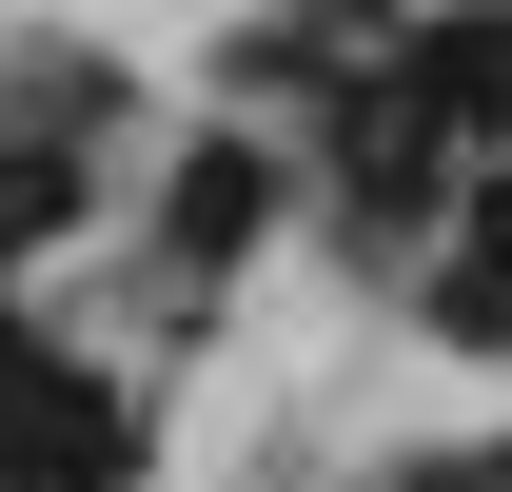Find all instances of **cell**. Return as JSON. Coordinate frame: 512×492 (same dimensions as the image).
I'll list each match as a JSON object with an SVG mask.
<instances>
[{
	"label": "cell",
	"instance_id": "2",
	"mask_svg": "<svg viewBox=\"0 0 512 492\" xmlns=\"http://www.w3.org/2000/svg\"><path fill=\"white\" fill-rule=\"evenodd\" d=\"M394 99H414L434 138H493V158H512V20H414Z\"/></svg>",
	"mask_w": 512,
	"mask_h": 492
},
{
	"label": "cell",
	"instance_id": "1",
	"mask_svg": "<svg viewBox=\"0 0 512 492\" xmlns=\"http://www.w3.org/2000/svg\"><path fill=\"white\" fill-rule=\"evenodd\" d=\"M138 473V414L60 355H0V492H119Z\"/></svg>",
	"mask_w": 512,
	"mask_h": 492
},
{
	"label": "cell",
	"instance_id": "5",
	"mask_svg": "<svg viewBox=\"0 0 512 492\" xmlns=\"http://www.w3.org/2000/svg\"><path fill=\"white\" fill-rule=\"evenodd\" d=\"M60 217H79V158H60V138H20V119H0V237H60Z\"/></svg>",
	"mask_w": 512,
	"mask_h": 492
},
{
	"label": "cell",
	"instance_id": "3",
	"mask_svg": "<svg viewBox=\"0 0 512 492\" xmlns=\"http://www.w3.org/2000/svg\"><path fill=\"white\" fill-rule=\"evenodd\" d=\"M434 335L453 355H512V158L473 178V237H453V276H434Z\"/></svg>",
	"mask_w": 512,
	"mask_h": 492
},
{
	"label": "cell",
	"instance_id": "4",
	"mask_svg": "<svg viewBox=\"0 0 512 492\" xmlns=\"http://www.w3.org/2000/svg\"><path fill=\"white\" fill-rule=\"evenodd\" d=\"M256 217H276V158H256V138H197V178H178V256L217 276V256H256Z\"/></svg>",
	"mask_w": 512,
	"mask_h": 492
}]
</instances>
